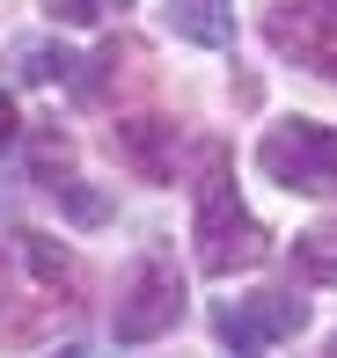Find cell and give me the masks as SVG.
<instances>
[{"instance_id": "obj_2", "label": "cell", "mask_w": 337, "mask_h": 358, "mask_svg": "<svg viewBox=\"0 0 337 358\" xmlns=\"http://www.w3.org/2000/svg\"><path fill=\"white\" fill-rule=\"evenodd\" d=\"M191 241H198V271H205V278H235V271H256L271 256V234L256 227V213L242 205V190H235V176H228V146H220V139L198 146Z\"/></svg>"}, {"instance_id": "obj_10", "label": "cell", "mask_w": 337, "mask_h": 358, "mask_svg": "<svg viewBox=\"0 0 337 358\" xmlns=\"http://www.w3.org/2000/svg\"><path fill=\"white\" fill-rule=\"evenodd\" d=\"M8 59H15V80H29V88L74 80V66H81V59H74L59 37H15V44H8Z\"/></svg>"}, {"instance_id": "obj_3", "label": "cell", "mask_w": 337, "mask_h": 358, "mask_svg": "<svg viewBox=\"0 0 337 358\" xmlns=\"http://www.w3.org/2000/svg\"><path fill=\"white\" fill-rule=\"evenodd\" d=\"M256 169H264L279 190L323 198V190H337V124H323V117H279L264 139H256Z\"/></svg>"}, {"instance_id": "obj_1", "label": "cell", "mask_w": 337, "mask_h": 358, "mask_svg": "<svg viewBox=\"0 0 337 358\" xmlns=\"http://www.w3.org/2000/svg\"><path fill=\"white\" fill-rule=\"evenodd\" d=\"M81 307V264L52 234L15 227L0 241V344H29L52 315Z\"/></svg>"}, {"instance_id": "obj_9", "label": "cell", "mask_w": 337, "mask_h": 358, "mask_svg": "<svg viewBox=\"0 0 337 358\" xmlns=\"http://www.w3.org/2000/svg\"><path fill=\"white\" fill-rule=\"evenodd\" d=\"M162 22L198 52H235V0H162Z\"/></svg>"}, {"instance_id": "obj_6", "label": "cell", "mask_w": 337, "mask_h": 358, "mask_svg": "<svg viewBox=\"0 0 337 358\" xmlns=\"http://www.w3.org/2000/svg\"><path fill=\"white\" fill-rule=\"evenodd\" d=\"M271 52H286L294 66L337 80V0H286V8L264 15Z\"/></svg>"}, {"instance_id": "obj_12", "label": "cell", "mask_w": 337, "mask_h": 358, "mask_svg": "<svg viewBox=\"0 0 337 358\" xmlns=\"http://www.w3.org/2000/svg\"><path fill=\"white\" fill-rule=\"evenodd\" d=\"M15 139H22V117H15V103L0 95V146H15Z\"/></svg>"}, {"instance_id": "obj_8", "label": "cell", "mask_w": 337, "mask_h": 358, "mask_svg": "<svg viewBox=\"0 0 337 358\" xmlns=\"http://www.w3.org/2000/svg\"><path fill=\"white\" fill-rule=\"evenodd\" d=\"M37 183L52 190L59 205H67V220H74V227H103V220H110V198L81 190V176H67V139H59V132H44V139H37Z\"/></svg>"}, {"instance_id": "obj_7", "label": "cell", "mask_w": 337, "mask_h": 358, "mask_svg": "<svg viewBox=\"0 0 337 358\" xmlns=\"http://www.w3.org/2000/svg\"><path fill=\"white\" fill-rule=\"evenodd\" d=\"M110 146H118V161L139 176V183H162V176L176 169V161H169L176 124H162V117H118V124H110Z\"/></svg>"}, {"instance_id": "obj_5", "label": "cell", "mask_w": 337, "mask_h": 358, "mask_svg": "<svg viewBox=\"0 0 337 358\" xmlns=\"http://www.w3.org/2000/svg\"><path fill=\"white\" fill-rule=\"evenodd\" d=\"M308 329V300L301 292H242V300H220L213 307V336L235 358H264L271 344Z\"/></svg>"}, {"instance_id": "obj_4", "label": "cell", "mask_w": 337, "mask_h": 358, "mask_svg": "<svg viewBox=\"0 0 337 358\" xmlns=\"http://www.w3.org/2000/svg\"><path fill=\"white\" fill-rule=\"evenodd\" d=\"M184 322V271H176L169 249H147L118 285V315H110V336L118 344H154Z\"/></svg>"}, {"instance_id": "obj_11", "label": "cell", "mask_w": 337, "mask_h": 358, "mask_svg": "<svg viewBox=\"0 0 337 358\" xmlns=\"http://www.w3.org/2000/svg\"><path fill=\"white\" fill-rule=\"evenodd\" d=\"M110 8H125V0H44V15H52V22H67V29H88V22H103Z\"/></svg>"}, {"instance_id": "obj_13", "label": "cell", "mask_w": 337, "mask_h": 358, "mask_svg": "<svg viewBox=\"0 0 337 358\" xmlns=\"http://www.w3.org/2000/svg\"><path fill=\"white\" fill-rule=\"evenodd\" d=\"M323 358H337V336H330V344H323Z\"/></svg>"}]
</instances>
